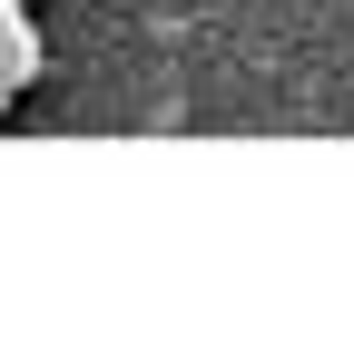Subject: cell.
I'll return each instance as SVG.
<instances>
[{
  "instance_id": "cell-1",
  "label": "cell",
  "mask_w": 354,
  "mask_h": 364,
  "mask_svg": "<svg viewBox=\"0 0 354 364\" xmlns=\"http://www.w3.org/2000/svg\"><path fill=\"white\" fill-rule=\"evenodd\" d=\"M40 69H50V40H40L30 0H0V119L40 89Z\"/></svg>"
}]
</instances>
